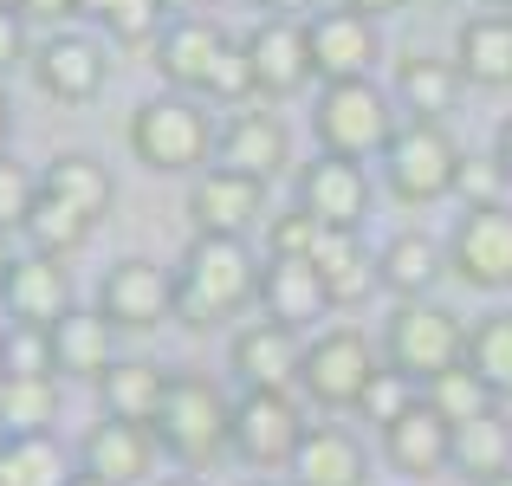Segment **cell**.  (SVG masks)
<instances>
[{"label": "cell", "instance_id": "cell-1", "mask_svg": "<svg viewBox=\"0 0 512 486\" xmlns=\"http://www.w3.org/2000/svg\"><path fill=\"white\" fill-rule=\"evenodd\" d=\"M247 305H260V260L247 240L195 234L175 266V324L188 331H214V324L240 318Z\"/></svg>", "mask_w": 512, "mask_h": 486}, {"label": "cell", "instance_id": "cell-2", "mask_svg": "<svg viewBox=\"0 0 512 486\" xmlns=\"http://www.w3.org/2000/svg\"><path fill=\"white\" fill-rule=\"evenodd\" d=\"M150 435L169 461H182L188 474H201V467H214L221 454H234V402L221 396L214 376H175Z\"/></svg>", "mask_w": 512, "mask_h": 486}, {"label": "cell", "instance_id": "cell-3", "mask_svg": "<svg viewBox=\"0 0 512 486\" xmlns=\"http://www.w3.org/2000/svg\"><path fill=\"white\" fill-rule=\"evenodd\" d=\"M214 137H221V130L208 124L201 98H182V91L143 98L137 111H130V150H137V162H150V169H163V175H182V169L201 175L208 156H214Z\"/></svg>", "mask_w": 512, "mask_h": 486}, {"label": "cell", "instance_id": "cell-4", "mask_svg": "<svg viewBox=\"0 0 512 486\" xmlns=\"http://www.w3.org/2000/svg\"><path fill=\"white\" fill-rule=\"evenodd\" d=\"M312 137H318V150H325V156L370 162V156L389 150V137H396V111H389V98L370 85V78H350V85H318Z\"/></svg>", "mask_w": 512, "mask_h": 486}, {"label": "cell", "instance_id": "cell-5", "mask_svg": "<svg viewBox=\"0 0 512 486\" xmlns=\"http://www.w3.org/2000/svg\"><path fill=\"white\" fill-rule=\"evenodd\" d=\"M383 175H389V195H396V201L428 208V201L454 195V175H461V143L448 137V124L402 117L396 137H389V150H383Z\"/></svg>", "mask_w": 512, "mask_h": 486}, {"label": "cell", "instance_id": "cell-6", "mask_svg": "<svg viewBox=\"0 0 512 486\" xmlns=\"http://www.w3.org/2000/svg\"><path fill=\"white\" fill-rule=\"evenodd\" d=\"M383 350H389V370H402L409 383H435L441 370H454L467 357V324L435 299H409L389 318Z\"/></svg>", "mask_w": 512, "mask_h": 486}, {"label": "cell", "instance_id": "cell-7", "mask_svg": "<svg viewBox=\"0 0 512 486\" xmlns=\"http://www.w3.org/2000/svg\"><path fill=\"white\" fill-rule=\"evenodd\" d=\"M376 344L350 324H331L305 344V370H299V389L318 402V409H357L363 389L376 383Z\"/></svg>", "mask_w": 512, "mask_h": 486}, {"label": "cell", "instance_id": "cell-8", "mask_svg": "<svg viewBox=\"0 0 512 486\" xmlns=\"http://www.w3.org/2000/svg\"><path fill=\"white\" fill-rule=\"evenodd\" d=\"M305 428L312 422H305L299 396H286V389H240V402H234V454L247 467H292Z\"/></svg>", "mask_w": 512, "mask_h": 486}, {"label": "cell", "instance_id": "cell-9", "mask_svg": "<svg viewBox=\"0 0 512 486\" xmlns=\"http://www.w3.org/2000/svg\"><path fill=\"white\" fill-rule=\"evenodd\" d=\"M240 46H247V65H253V98H299V91L318 78L312 72V33H305V20H279V13H266Z\"/></svg>", "mask_w": 512, "mask_h": 486}, {"label": "cell", "instance_id": "cell-10", "mask_svg": "<svg viewBox=\"0 0 512 486\" xmlns=\"http://www.w3.org/2000/svg\"><path fill=\"white\" fill-rule=\"evenodd\" d=\"M448 266L474 292H512V208H467L448 240Z\"/></svg>", "mask_w": 512, "mask_h": 486}, {"label": "cell", "instance_id": "cell-11", "mask_svg": "<svg viewBox=\"0 0 512 486\" xmlns=\"http://www.w3.org/2000/svg\"><path fill=\"white\" fill-rule=\"evenodd\" d=\"M260 214H266V182L234 175V169H221V162H208V169L195 175V188H188V221H195V234L247 240Z\"/></svg>", "mask_w": 512, "mask_h": 486}, {"label": "cell", "instance_id": "cell-12", "mask_svg": "<svg viewBox=\"0 0 512 486\" xmlns=\"http://www.w3.org/2000/svg\"><path fill=\"white\" fill-rule=\"evenodd\" d=\"M227 46H234L227 26L188 13V20H169V33L156 39V72H163V85L182 91V98H208V85H214V72H221Z\"/></svg>", "mask_w": 512, "mask_h": 486}, {"label": "cell", "instance_id": "cell-13", "mask_svg": "<svg viewBox=\"0 0 512 486\" xmlns=\"http://www.w3.org/2000/svg\"><path fill=\"white\" fill-rule=\"evenodd\" d=\"M33 78L46 98L59 104H91L104 91V78H111V59H104V46L91 33H78V26H65V33H46L33 52Z\"/></svg>", "mask_w": 512, "mask_h": 486}, {"label": "cell", "instance_id": "cell-14", "mask_svg": "<svg viewBox=\"0 0 512 486\" xmlns=\"http://www.w3.org/2000/svg\"><path fill=\"white\" fill-rule=\"evenodd\" d=\"M98 312L117 331H156V324L175 318V273L150 260H117L98 286Z\"/></svg>", "mask_w": 512, "mask_h": 486}, {"label": "cell", "instance_id": "cell-15", "mask_svg": "<svg viewBox=\"0 0 512 486\" xmlns=\"http://www.w3.org/2000/svg\"><path fill=\"white\" fill-rule=\"evenodd\" d=\"M227 363H234L240 389H286V396H299L305 344H299V331H292V324L253 318L247 331H234V344H227Z\"/></svg>", "mask_w": 512, "mask_h": 486}, {"label": "cell", "instance_id": "cell-16", "mask_svg": "<svg viewBox=\"0 0 512 486\" xmlns=\"http://www.w3.org/2000/svg\"><path fill=\"white\" fill-rule=\"evenodd\" d=\"M312 33V72L318 85H350V78H370L376 65V20H363L357 7H325L305 20Z\"/></svg>", "mask_w": 512, "mask_h": 486}, {"label": "cell", "instance_id": "cell-17", "mask_svg": "<svg viewBox=\"0 0 512 486\" xmlns=\"http://www.w3.org/2000/svg\"><path fill=\"white\" fill-rule=\"evenodd\" d=\"M299 208L318 214L325 227H338V234H357L363 214H370V175H363V162L318 150V162L299 169Z\"/></svg>", "mask_w": 512, "mask_h": 486}, {"label": "cell", "instance_id": "cell-18", "mask_svg": "<svg viewBox=\"0 0 512 486\" xmlns=\"http://www.w3.org/2000/svg\"><path fill=\"white\" fill-rule=\"evenodd\" d=\"M214 162L234 175H253V182H279L292 169V137L273 111H234L214 137Z\"/></svg>", "mask_w": 512, "mask_h": 486}, {"label": "cell", "instance_id": "cell-19", "mask_svg": "<svg viewBox=\"0 0 512 486\" xmlns=\"http://www.w3.org/2000/svg\"><path fill=\"white\" fill-rule=\"evenodd\" d=\"M0 312L13 324H59L65 312H78V292H72V273H65V260H46V253H26V260H13L7 286H0Z\"/></svg>", "mask_w": 512, "mask_h": 486}, {"label": "cell", "instance_id": "cell-20", "mask_svg": "<svg viewBox=\"0 0 512 486\" xmlns=\"http://www.w3.org/2000/svg\"><path fill=\"white\" fill-rule=\"evenodd\" d=\"M383 461L396 467V474H409V480H435L441 467H454V428L415 396L409 409L383 428Z\"/></svg>", "mask_w": 512, "mask_h": 486}, {"label": "cell", "instance_id": "cell-21", "mask_svg": "<svg viewBox=\"0 0 512 486\" xmlns=\"http://www.w3.org/2000/svg\"><path fill=\"white\" fill-rule=\"evenodd\" d=\"M331 312H338V305H331V292H325V279H318L312 260H273V253H266V266H260V318L292 324V331H312V324L331 318Z\"/></svg>", "mask_w": 512, "mask_h": 486}, {"label": "cell", "instance_id": "cell-22", "mask_svg": "<svg viewBox=\"0 0 512 486\" xmlns=\"http://www.w3.org/2000/svg\"><path fill=\"white\" fill-rule=\"evenodd\" d=\"M78 467L111 480V486H143L156 474V435L143 422H111V415H104L85 435V448H78Z\"/></svg>", "mask_w": 512, "mask_h": 486}, {"label": "cell", "instance_id": "cell-23", "mask_svg": "<svg viewBox=\"0 0 512 486\" xmlns=\"http://www.w3.org/2000/svg\"><path fill=\"white\" fill-rule=\"evenodd\" d=\"M292 486H370V454L338 422H312L292 454Z\"/></svg>", "mask_w": 512, "mask_h": 486}, {"label": "cell", "instance_id": "cell-24", "mask_svg": "<svg viewBox=\"0 0 512 486\" xmlns=\"http://www.w3.org/2000/svg\"><path fill=\"white\" fill-rule=\"evenodd\" d=\"M52 357H59V376H78V383H104V370L117 363V324L98 312V305H78L52 324Z\"/></svg>", "mask_w": 512, "mask_h": 486}, {"label": "cell", "instance_id": "cell-25", "mask_svg": "<svg viewBox=\"0 0 512 486\" xmlns=\"http://www.w3.org/2000/svg\"><path fill=\"white\" fill-rule=\"evenodd\" d=\"M169 383H175V376L163 370V363L117 357L111 370H104V383H98V402H104V415H111V422L156 428V415H163V402H169Z\"/></svg>", "mask_w": 512, "mask_h": 486}, {"label": "cell", "instance_id": "cell-26", "mask_svg": "<svg viewBox=\"0 0 512 486\" xmlns=\"http://www.w3.org/2000/svg\"><path fill=\"white\" fill-rule=\"evenodd\" d=\"M312 266H318V279H325V292H331V305H338V312H344V305H363L376 286H383V266H376V253L363 247L357 234H338V227H325Z\"/></svg>", "mask_w": 512, "mask_h": 486}, {"label": "cell", "instance_id": "cell-27", "mask_svg": "<svg viewBox=\"0 0 512 486\" xmlns=\"http://www.w3.org/2000/svg\"><path fill=\"white\" fill-rule=\"evenodd\" d=\"M39 188L46 195H59L65 208H78L91 227L111 214V201H117V175L104 169L98 156H85V150H65V156H52L46 162V175H39Z\"/></svg>", "mask_w": 512, "mask_h": 486}, {"label": "cell", "instance_id": "cell-28", "mask_svg": "<svg viewBox=\"0 0 512 486\" xmlns=\"http://www.w3.org/2000/svg\"><path fill=\"white\" fill-rule=\"evenodd\" d=\"M454 65L467 85H512V13H474L454 39Z\"/></svg>", "mask_w": 512, "mask_h": 486}, {"label": "cell", "instance_id": "cell-29", "mask_svg": "<svg viewBox=\"0 0 512 486\" xmlns=\"http://www.w3.org/2000/svg\"><path fill=\"white\" fill-rule=\"evenodd\" d=\"M461 65L454 59H428V52H409V59L396 65V98L409 117H428V124H441V117L461 104Z\"/></svg>", "mask_w": 512, "mask_h": 486}, {"label": "cell", "instance_id": "cell-30", "mask_svg": "<svg viewBox=\"0 0 512 486\" xmlns=\"http://www.w3.org/2000/svg\"><path fill=\"white\" fill-rule=\"evenodd\" d=\"M376 266H383V286L396 292V305L409 299H428V292L441 286V273H448V247L428 234H396L383 253H376Z\"/></svg>", "mask_w": 512, "mask_h": 486}, {"label": "cell", "instance_id": "cell-31", "mask_svg": "<svg viewBox=\"0 0 512 486\" xmlns=\"http://www.w3.org/2000/svg\"><path fill=\"white\" fill-rule=\"evenodd\" d=\"M454 474L474 480V486L512 474V422L500 409L480 415V422H467V428H454Z\"/></svg>", "mask_w": 512, "mask_h": 486}, {"label": "cell", "instance_id": "cell-32", "mask_svg": "<svg viewBox=\"0 0 512 486\" xmlns=\"http://www.w3.org/2000/svg\"><path fill=\"white\" fill-rule=\"evenodd\" d=\"M422 402L441 415L448 428H467V422H480V415H493L500 409V389L487 383V376L474 370V363H454V370H441L435 383H422Z\"/></svg>", "mask_w": 512, "mask_h": 486}, {"label": "cell", "instance_id": "cell-33", "mask_svg": "<svg viewBox=\"0 0 512 486\" xmlns=\"http://www.w3.org/2000/svg\"><path fill=\"white\" fill-rule=\"evenodd\" d=\"M59 422V376H7L0 389V441L52 435Z\"/></svg>", "mask_w": 512, "mask_h": 486}, {"label": "cell", "instance_id": "cell-34", "mask_svg": "<svg viewBox=\"0 0 512 486\" xmlns=\"http://www.w3.org/2000/svg\"><path fill=\"white\" fill-rule=\"evenodd\" d=\"M98 234V227L85 221L78 208H65L59 195H46L39 188V208H33V221H26V240H33V253H46V260H72L85 240Z\"/></svg>", "mask_w": 512, "mask_h": 486}, {"label": "cell", "instance_id": "cell-35", "mask_svg": "<svg viewBox=\"0 0 512 486\" xmlns=\"http://www.w3.org/2000/svg\"><path fill=\"white\" fill-rule=\"evenodd\" d=\"M7 480L13 486H72V461H65L59 435H20V441H7Z\"/></svg>", "mask_w": 512, "mask_h": 486}, {"label": "cell", "instance_id": "cell-36", "mask_svg": "<svg viewBox=\"0 0 512 486\" xmlns=\"http://www.w3.org/2000/svg\"><path fill=\"white\" fill-rule=\"evenodd\" d=\"M467 363H474L500 396H512V312H487L467 331Z\"/></svg>", "mask_w": 512, "mask_h": 486}, {"label": "cell", "instance_id": "cell-37", "mask_svg": "<svg viewBox=\"0 0 512 486\" xmlns=\"http://www.w3.org/2000/svg\"><path fill=\"white\" fill-rule=\"evenodd\" d=\"M0 370L7 376H59L46 324H7V337H0Z\"/></svg>", "mask_w": 512, "mask_h": 486}, {"label": "cell", "instance_id": "cell-38", "mask_svg": "<svg viewBox=\"0 0 512 486\" xmlns=\"http://www.w3.org/2000/svg\"><path fill=\"white\" fill-rule=\"evenodd\" d=\"M169 20L175 13L163 7V0H117V7L104 13V33H111L117 46H150L156 52V39L169 33Z\"/></svg>", "mask_w": 512, "mask_h": 486}, {"label": "cell", "instance_id": "cell-39", "mask_svg": "<svg viewBox=\"0 0 512 486\" xmlns=\"http://www.w3.org/2000/svg\"><path fill=\"white\" fill-rule=\"evenodd\" d=\"M33 208H39V175L26 162L0 156V234H26Z\"/></svg>", "mask_w": 512, "mask_h": 486}, {"label": "cell", "instance_id": "cell-40", "mask_svg": "<svg viewBox=\"0 0 512 486\" xmlns=\"http://www.w3.org/2000/svg\"><path fill=\"white\" fill-rule=\"evenodd\" d=\"M318 240H325V221H318V214H305L299 201H292V214H279V221H273L266 247H273V260H312Z\"/></svg>", "mask_w": 512, "mask_h": 486}, {"label": "cell", "instance_id": "cell-41", "mask_svg": "<svg viewBox=\"0 0 512 486\" xmlns=\"http://www.w3.org/2000/svg\"><path fill=\"white\" fill-rule=\"evenodd\" d=\"M409 402H415V396H409V376H402V370H389V363H383V370H376V383L363 389L357 415H363V422H376V428H389L402 409H409Z\"/></svg>", "mask_w": 512, "mask_h": 486}, {"label": "cell", "instance_id": "cell-42", "mask_svg": "<svg viewBox=\"0 0 512 486\" xmlns=\"http://www.w3.org/2000/svg\"><path fill=\"white\" fill-rule=\"evenodd\" d=\"M500 188H506V169L500 156H461V175H454V195L467 201V208H500Z\"/></svg>", "mask_w": 512, "mask_h": 486}, {"label": "cell", "instance_id": "cell-43", "mask_svg": "<svg viewBox=\"0 0 512 486\" xmlns=\"http://www.w3.org/2000/svg\"><path fill=\"white\" fill-rule=\"evenodd\" d=\"M26 26H33L26 13H0V78L26 59Z\"/></svg>", "mask_w": 512, "mask_h": 486}, {"label": "cell", "instance_id": "cell-44", "mask_svg": "<svg viewBox=\"0 0 512 486\" xmlns=\"http://www.w3.org/2000/svg\"><path fill=\"white\" fill-rule=\"evenodd\" d=\"M26 20H39V26H52V33H65V26L78 20V0H26Z\"/></svg>", "mask_w": 512, "mask_h": 486}, {"label": "cell", "instance_id": "cell-45", "mask_svg": "<svg viewBox=\"0 0 512 486\" xmlns=\"http://www.w3.org/2000/svg\"><path fill=\"white\" fill-rule=\"evenodd\" d=\"M493 156H500V169H506V182H512V117L500 124V137H493Z\"/></svg>", "mask_w": 512, "mask_h": 486}, {"label": "cell", "instance_id": "cell-46", "mask_svg": "<svg viewBox=\"0 0 512 486\" xmlns=\"http://www.w3.org/2000/svg\"><path fill=\"white\" fill-rule=\"evenodd\" d=\"M260 7H266V13H279V20H299V13H305V7H318V0H260Z\"/></svg>", "mask_w": 512, "mask_h": 486}, {"label": "cell", "instance_id": "cell-47", "mask_svg": "<svg viewBox=\"0 0 512 486\" xmlns=\"http://www.w3.org/2000/svg\"><path fill=\"white\" fill-rule=\"evenodd\" d=\"M344 7H357V13H363V20H376V13H396V7H402V0H344Z\"/></svg>", "mask_w": 512, "mask_h": 486}, {"label": "cell", "instance_id": "cell-48", "mask_svg": "<svg viewBox=\"0 0 512 486\" xmlns=\"http://www.w3.org/2000/svg\"><path fill=\"white\" fill-rule=\"evenodd\" d=\"M7 137H13V104H7V85H0V156H7Z\"/></svg>", "mask_w": 512, "mask_h": 486}, {"label": "cell", "instance_id": "cell-49", "mask_svg": "<svg viewBox=\"0 0 512 486\" xmlns=\"http://www.w3.org/2000/svg\"><path fill=\"white\" fill-rule=\"evenodd\" d=\"M13 260H20V253L7 247V234H0V286H7V273H13Z\"/></svg>", "mask_w": 512, "mask_h": 486}, {"label": "cell", "instance_id": "cell-50", "mask_svg": "<svg viewBox=\"0 0 512 486\" xmlns=\"http://www.w3.org/2000/svg\"><path fill=\"white\" fill-rule=\"evenodd\" d=\"M111 7H117V0H78V13H91V20H104Z\"/></svg>", "mask_w": 512, "mask_h": 486}, {"label": "cell", "instance_id": "cell-51", "mask_svg": "<svg viewBox=\"0 0 512 486\" xmlns=\"http://www.w3.org/2000/svg\"><path fill=\"white\" fill-rule=\"evenodd\" d=\"M163 7L175 13V20H188V13H195V7H201V0H163Z\"/></svg>", "mask_w": 512, "mask_h": 486}, {"label": "cell", "instance_id": "cell-52", "mask_svg": "<svg viewBox=\"0 0 512 486\" xmlns=\"http://www.w3.org/2000/svg\"><path fill=\"white\" fill-rule=\"evenodd\" d=\"M150 486H208L201 474H175V480H150Z\"/></svg>", "mask_w": 512, "mask_h": 486}, {"label": "cell", "instance_id": "cell-53", "mask_svg": "<svg viewBox=\"0 0 512 486\" xmlns=\"http://www.w3.org/2000/svg\"><path fill=\"white\" fill-rule=\"evenodd\" d=\"M72 486H111V480H98V474H85V467H78V474H72Z\"/></svg>", "mask_w": 512, "mask_h": 486}, {"label": "cell", "instance_id": "cell-54", "mask_svg": "<svg viewBox=\"0 0 512 486\" xmlns=\"http://www.w3.org/2000/svg\"><path fill=\"white\" fill-rule=\"evenodd\" d=\"M0 486H13V480H7V441H0Z\"/></svg>", "mask_w": 512, "mask_h": 486}, {"label": "cell", "instance_id": "cell-55", "mask_svg": "<svg viewBox=\"0 0 512 486\" xmlns=\"http://www.w3.org/2000/svg\"><path fill=\"white\" fill-rule=\"evenodd\" d=\"M26 7V0H0V13H20Z\"/></svg>", "mask_w": 512, "mask_h": 486}, {"label": "cell", "instance_id": "cell-56", "mask_svg": "<svg viewBox=\"0 0 512 486\" xmlns=\"http://www.w3.org/2000/svg\"><path fill=\"white\" fill-rule=\"evenodd\" d=\"M487 7H500V13H512V0H487Z\"/></svg>", "mask_w": 512, "mask_h": 486}, {"label": "cell", "instance_id": "cell-57", "mask_svg": "<svg viewBox=\"0 0 512 486\" xmlns=\"http://www.w3.org/2000/svg\"><path fill=\"white\" fill-rule=\"evenodd\" d=\"M487 486H512V474H500V480H487Z\"/></svg>", "mask_w": 512, "mask_h": 486}, {"label": "cell", "instance_id": "cell-58", "mask_svg": "<svg viewBox=\"0 0 512 486\" xmlns=\"http://www.w3.org/2000/svg\"><path fill=\"white\" fill-rule=\"evenodd\" d=\"M7 324H13V318H7V312H0V337H7Z\"/></svg>", "mask_w": 512, "mask_h": 486}, {"label": "cell", "instance_id": "cell-59", "mask_svg": "<svg viewBox=\"0 0 512 486\" xmlns=\"http://www.w3.org/2000/svg\"><path fill=\"white\" fill-rule=\"evenodd\" d=\"M240 486H273V480H240Z\"/></svg>", "mask_w": 512, "mask_h": 486}, {"label": "cell", "instance_id": "cell-60", "mask_svg": "<svg viewBox=\"0 0 512 486\" xmlns=\"http://www.w3.org/2000/svg\"><path fill=\"white\" fill-rule=\"evenodd\" d=\"M0 389H7V370H0Z\"/></svg>", "mask_w": 512, "mask_h": 486}]
</instances>
